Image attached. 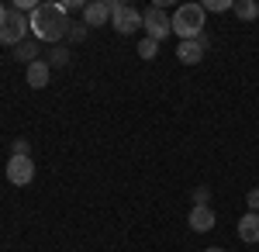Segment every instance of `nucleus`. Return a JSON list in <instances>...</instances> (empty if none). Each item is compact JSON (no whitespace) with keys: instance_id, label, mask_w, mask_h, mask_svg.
<instances>
[{"instance_id":"nucleus-1","label":"nucleus","mask_w":259,"mask_h":252,"mask_svg":"<svg viewBox=\"0 0 259 252\" xmlns=\"http://www.w3.org/2000/svg\"><path fill=\"white\" fill-rule=\"evenodd\" d=\"M69 24H73V21L66 18V11H62L59 4H38V11L28 18V28H31L35 41H45V45H59V41H66Z\"/></svg>"},{"instance_id":"nucleus-2","label":"nucleus","mask_w":259,"mask_h":252,"mask_svg":"<svg viewBox=\"0 0 259 252\" xmlns=\"http://www.w3.org/2000/svg\"><path fill=\"white\" fill-rule=\"evenodd\" d=\"M204 21H207V11L200 4H180L173 11V35L180 41H190L204 35Z\"/></svg>"},{"instance_id":"nucleus-4","label":"nucleus","mask_w":259,"mask_h":252,"mask_svg":"<svg viewBox=\"0 0 259 252\" xmlns=\"http://www.w3.org/2000/svg\"><path fill=\"white\" fill-rule=\"evenodd\" d=\"M28 35H31L28 18H24V14H18V11H11V14H7V21L0 24V45H14V49H18L21 41H28Z\"/></svg>"},{"instance_id":"nucleus-12","label":"nucleus","mask_w":259,"mask_h":252,"mask_svg":"<svg viewBox=\"0 0 259 252\" xmlns=\"http://www.w3.org/2000/svg\"><path fill=\"white\" fill-rule=\"evenodd\" d=\"M232 11H235V18H239V21H256L259 18V4H256V0H235Z\"/></svg>"},{"instance_id":"nucleus-20","label":"nucleus","mask_w":259,"mask_h":252,"mask_svg":"<svg viewBox=\"0 0 259 252\" xmlns=\"http://www.w3.org/2000/svg\"><path fill=\"white\" fill-rule=\"evenodd\" d=\"M245 204H249V211H259V187L245 194Z\"/></svg>"},{"instance_id":"nucleus-6","label":"nucleus","mask_w":259,"mask_h":252,"mask_svg":"<svg viewBox=\"0 0 259 252\" xmlns=\"http://www.w3.org/2000/svg\"><path fill=\"white\" fill-rule=\"evenodd\" d=\"M7 180H11L14 187H28V183L35 180V162H31V155H11V159H7Z\"/></svg>"},{"instance_id":"nucleus-9","label":"nucleus","mask_w":259,"mask_h":252,"mask_svg":"<svg viewBox=\"0 0 259 252\" xmlns=\"http://www.w3.org/2000/svg\"><path fill=\"white\" fill-rule=\"evenodd\" d=\"M204 49H207V38H190V41H177V59L183 66H197L204 59Z\"/></svg>"},{"instance_id":"nucleus-5","label":"nucleus","mask_w":259,"mask_h":252,"mask_svg":"<svg viewBox=\"0 0 259 252\" xmlns=\"http://www.w3.org/2000/svg\"><path fill=\"white\" fill-rule=\"evenodd\" d=\"M111 24H114L118 35H135V31L142 28V11H135L132 4H114V11H111Z\"/></svg>"},{"instance_id":"nucleus-3","label":"nucleus","mask_w":259,"mask_h":252,"mask_svg":"<svg viewBox=\"0 0 259 252\" xmlns=\"http://www.w3.org/2000/svg\"><path fill=\"white\" fill-rule=\"evenodd\" d=\"M142 28H145V38H152V41L169 38L173 35V14H166L162 7L149 4V11L142 14Z\"/></svg>"},{"instance_id":"nucleus-14","label":"nucleus","mask_w":259,"mask_h":252,"mask_svg":"<svg viewBox=\"0 0 259 252\" xmlns=\"http://www.w3.org/2000/svg\"><path fill=\"white\" fill-rule=\"evenodd\" d=\"M45 62H49V66H66V62H69V49H66V45H52V52H49Z\"/></svg>"},{"instance_id":"nucleus-10","label":"nucleus","mask_w":259,"mask_h":252,"mask_svg":"<svg viewBox=\"0 0 259 252\" xmlns=\"http://www.w3.org/2000/svg\"><path fill=\"white\" fill-rule=\"evenodd\" d=\"M24 79H28L31 90H41V87H49V79H52V66H49L45 59H35L31 66H24Z\"/></svg>"},{"instance_id":"nucleus-19","label":"nucleus","mask_w":259,"mask_h":252,"mask_svg":"<svg viewBox=\"0 0 259 252\" xmlns=\"http://www.w3.org/2000/svg\"><path fill=\"white\" fill-rule=\"evenodd\" d=\"M207 200H211V190L207 187H197L194 190V204H207Z\"/></svg>"},{"instance_id":"nucleus-8","label":"nucleus","mask_w":259,"mask_h":252,"mask_svg":"<svg viewBox=\"0 0 259 252\" xmlns=\"http://www.w3.org/2000/svg\"><path fill=\"white\" fill-rule=\"evenodd\" d=\"M111 11H114V0H94V4L83 7V24H87V28L111 24Z\"/></svg>"},{"instance_id":"nucleus-11","label":"nucleus","mask_w":259,"mask_h":252,"mask_svg":"<svg viewBox=\"0 0 259 252\" xmlns=\"http://www.w3.org/2000/svg\"><path fill=\"white\" fill-rule=\"evenodd\" d=\"M239 238L242 242H259V211H245L239 218Z\"/></svg>"},{"instance_id":"nucleus-22","label":"nucleus","mask_w":259,"mask_h":252,"mask_svg":"<svg viewBox=\"0 0 259 252\" xmlns=\"http://www.w3.org/2000/svg\"><path fill=\"white\" fill-rule=\"evenodd\" d=\"M204 252H225V249H218V245H211V249H204Z\"/></svg>"},{"instance_id":"nucleus-16","label":"nucleus","mask_w":259,"mask_h":252,"mask_svg":"<svg viewBox=\"0 0 259 252\" xmlns=\"http://www.w3.org/2000/svg\"><path fill=\"white\" fill-rule=\"evenodd\" d=\"M139 56H142V59H156V56H159V41L142 38V41H139Z\"/></svg>"},{"instance_id":"nucleus-21","label":"nucleus","mask_w":259,"mask_h":252,"mask_svg":"<svg viewBox=\"0 0 259 252\" xmlns=\"http://www.w3.org/2000/svg\"><path fill=\"white\" fill-rule=\"evenodd\" d=\"M7 14H11V11H7V7H4V4H0V24H4V21H7Z\"/></svg>"},{"instance_id":"nucleus-13","label":"nucleus","mask_w":259,"mask_h":252,"mask_svg":"<svg viewBox=\"0 0 259 252\" xmlns=\"http://www.w3.org/2000/svg\"><path fill=\"white\" fill-rule=\"evenodd\" d=\"M14 59H21L24 66H31L38 59V41H21L18 49H14Z\"/></svg>"},{"instance_id":"nucleus-7","label":"nucleus","mask_w":259,"mask_h":252,"mask_svg":"<svg viewBox=\"0 0 259 252\" xmlns=\"http://www.w3.org/2000/svg\"><path fill=\"white\" fill-rule=\"evenodd\" d=\"M187 225H190V232L204 235V232H211V228L218 225V214L211 211V204H194L190 214H187Z\"/></svg>"},{"instance_id":"nucleus-15","label":"nucleus","mask_w":259,"mask_h":252,"mask_svg":"<svg viewBox=\"0 0 259 252\" xmlns=\"http://www.w3.org/2000/svg\"><path fill=\"white\" fill-rule=\"evenodd\" d=\"M83 38H87V24H83V21H73V24H69V35H66V41L80 45Z\"/></svg>"},{"instance_id":"nucleus-18","label":"nucleus","mask_w":259,"mask_h":252,"mask_svg":"<svg viewBox=\"0 0 259 252\" xmlns=\"http://www.w3.org/2000/svg\"><path fill=\"white\" fill-rule=\"evenodd\" d=\"M11 155H31V145H28V138H14V145H11Z\"/></svg>"},{"instance_id":"nucleus-17","label":"nucleus","mask_w":259,"mask_h":252,"mask_svg":"<svg viewBox=\"0 0 259 252\" xmlns=\"http://www.w3.org/2000/svg\"><path fill=\"white\" fill-rule=\"evenodd\" d=\"M207 14H221V11H232V4L228 0H207V4H200Z\"/></svg>"}]
</instances>
